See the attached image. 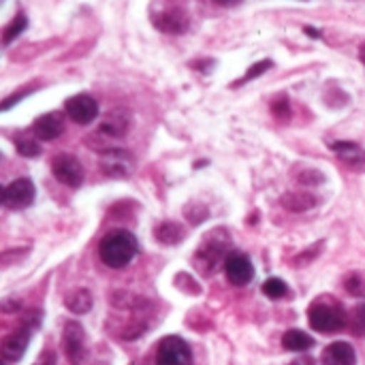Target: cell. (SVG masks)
Here are the masks:
<instances>
[{
    "label": "cell",
    "instance_id": "1",
    "mask_svg": "<svg viewBox=\"0 0 365 365\" xmlns=\"http://www.w3.org/2000/svg\"><path fill=\"white\" fill-rule=\"evenodd\" d=\"M135 255H137V240L126 229L109 231L98 244V257L111 269L126 267L135 259Z\"/></svg>",
    "mask_w": 365,
    "mask_h": 365
},
{
    "label": "cell",
    "instance_id": "2",
    "mask_svg": "<svg viewBox=\"0 0 365 365\" xmlns=\"http://www.w3.org/2000/svg\"><path fill=\"white\" fill-rule=\"evenodd\" d=\"M310 327L319 334H336L346 327V312L331 302H317L308 310Z\"/></svg>",
    "mask_w": 365,
    "mask_h": 365
},
{
    "label": "cell",
    "instance_id": "3",
    "mask_svg": "<svg viewBox=\"0 0 365 365\" xmlns=\"http://www.w3.org/2000/svg\"><path fill=\"white\" fill-rule=\"evenodd\" d=\"M156 365H192V353L182 338L169 336L156 349Z\"/></svg>",
    "mask_w": 365,
    "mask_h": 365
},
{
    "label": "cell",
    "instance_id": "4",
    "mask_svg": "<svg viewBox=\"0 0 365 365\" xmlns=\"http://www.w3.org/2000/svg\"><path fill=\"white\" fill-rule=\"evenodd\" d=\"M98 167L107 178L126 180V178H130V173L135 169V158L126 150H107V152H103Z\"/></svg>",
    "mask_w": 365,
    "mask_h": 365
},
{
    "label": "cell",
    "instance_id": "5",
    "mask_svg": "<svg viewBox=\"0 0 365 365\" xmlns=\"http://www.w3.org/2000/svg\"><path fill=\"white\" fill-rule=\"evenodd\" d=\"M51 171H53L56 180L68 188H77L83 182V167L79 165V160L73 154H66V152L58 154L51 160Z\"/></svg>",
    "mask_w": 365,
    "mask_h": 365
},
{
    "label": "cell",
    "instance_id": "6",
    "mask_svg": "<svg viewBox=\"0 0 365 365\" xmlns=\"http://www.w3.org/2000/svg\"><path fill=\"white\" fill-rule=\"evenodd\" d=\"M86 336H83V327L77 321H71L64 325L62 331V349L64 355L71 365H79L86 357Z\"/></svg>",
    "mask_w": 365,
    "mask_h": 365
},
{
    "label": "cell",
    "instance_id": "7",
    "mask_svg": "<svg viewBox=\"0 0 365 365\" xmlns=\"http://www.w3.org/2000/svg\"><path fill=\"white\" fill-rule=\"evenodd\" d=\"M34 201V184L28 178L13 180L2 190V203L9 210H26Z\"/></svg>",
    "mask_w": 365,
    "mask_h": 365
},
{
    "label": "cell",
    "instance_id": "8",
    "mask_svg": "<svg viewBox=\"0 0 365 365\" xmlns=\"http://www.w3.org/2000/svg\"><path fill=\"white\" fill-rule=\"evenodd\" d=\"M225 274L229 278L231 284L235 287H246L252 282L255 278V267L250 263V259L242 252H231L225 259Z\"/></svg>",
    "mask_w": 365,
    "mask_h": 365
},
{
    "label": "cell",
    "instance_id": "9",
    "mask_svg": "<svg viewBox=\"0 0 365 365\" xmlns=\"http://www.w3.org/2000/svg\"><path fill=\"white\" fill-rule=\"evenodd\" d=\"M68 118L77 124H90L98 115V103L90 94H75L64 103Z\"/></svg>",
    "mask_w": 365,
    "mask_h": 365
},
{
    "label": "cell",
    "instance_id": "10",
    "mask_svg": "<svg viewBox=\"0 0 365 365\" xmlns=\"http://www.w3.org/2000/svg\"><path fill=\"white\" fill-rule=\"evenodd\" d=\"M32 325L24 323V327H19L17 331H13L11 336L4 338L2 342V359L6 364H15L24 357L26 349H28V342H30V334H32Z\"/></svg>",
    "mask_w": 365,
    "mask_h": 365
},
{
    "label": "cell",
    "instance_id": "11",
    "mask_svg": "<svg viewBox=\"0 0 365 365\" xmlns=\"http://www.w3.org/2000/svg\"><path fill=\"white\" fill-rule=\"evenodd\" d=\"M154 26L163 32L182 34L188 28V15L180 6H171L154 15Z\"/></svg>",
    "mask_w": 365,
    "mask_h": 365
},
{
    "label": "cell",
    "instance_id": "12",
    "mask_svg": "<svg viewBox=\"0 0 365 365\" xmlns=\"http://www.w3.org/2000/svg\"><path fill=\"white\" fill-rule=\"evenodd\" d=\"M222 257H225V244H216L214 242V233L203 242L201 250L197 252V265L201 272H214L220 263H222ZM227 259V257H225Z\"/></svg>",
    "mask_w": 365,
    "mask_h": 365
},
{
    "label": "cell",
    "instance_id": "13",
    "mask_svg": "<svg viewBox=\"0 0 365 365\" xmlns=\"http://www.w3.org/2000/svg\"><path fill=\"white\" fill-rule=\"evenodd\" d=\"M62 130H64V120L60 113H45L36 118L32 124V133L41 141H53L62 135Z\"/></svg>",
    "mask_w": 365,
    "mask_h": 365
},
{
    "label": "cell",
    "instance_id": "14",
    "mask_svg": "<svg viewBox=\"0 0 365 365\" xmlns=\"http://www.w3.org/2000/svg\"><path fill=\"white\" fill-rule=\"evenodd\" d=\"M331 150L349 167L359 169V171L365 169V150L359 148L357 143H353V141H336V143H331Z\"/></svg>",
    "mask_w": 365,
    "mask_h": 365
},
{
    "label": "cell",
    "instance_id": "15",
    "mask_svg": "<svg viewBox=\"0 0 365 365\" xmlns=\"http://www.w3.org/2000/svg\"><path fill=\"white\" fill-rule=\"evenodd\" d=\"M126 130H128V115L124 111L115 109V111H111L103 120V124H101L96 135H103L107 139H122L126 135Z\"/></svg>",
    "mask_w": 365,
    "mask_h": 365
},
{
    "label": "cell",
    "instance_id": "16",
    "mask_svg": "<svg viewBox=\"0 0 365 365\" xmlns=\"http://www.w3.org/2000/svg\"><path fill=\"white\" fill-rule=\"evenodd\" d=\"M327 365H355L357 364V355L355 349L349 342H334L325 349L323 355Z\"/></svg>",
    "mask_w": 365,
    "mask_h": 365
},
{
    "label": "cell",
    "instance_id": "17",
    "mask_svg": "<svg viewBox=\"0 0 365 365\" xmlns=\"http://www.w3.org/2000/svg\"><path fill=\"white\" fill-rule=\"evenodd\" d=\"M282 346H284V351H291V353H304L314 346V340L306 331L291 329L282 336Z\"/></svg>",
    "mask_w": 365,
    "mask_h": 365
},
{
    "label": "cell",
    "instance_id": "18",
    "mask_svg": "<svg viewBox=\"0 0 365 365\" xmlns=\"http://www.w3.org/2000/svg\"><path fill=\"white\" fill-rule=\"evenodd\" d=\"M282 205L289 210V212H306V210H312L317 205V199L310 195V192H289L282 197Z\"/></svg>",
    "mask_w": 365,
    "mask_h": 365
},
{
    "label": "cell",
    "instance_id": "19",
    "mask_svg": "<svg viewBox=\"0 0 365 365\" xmlns=\"http://www.w3.org/2000/svg\"><path fill=\"white\" fill-rule=\"evenodd\" d=\"M66 308L73 312V314H86L92 310V295L90 291L86 289H75L71 295H66Z\"/></svg>",
    "mask_w": 365,
    "mask_h": 365
},
{
    "label": "cell",
    "instance_id": "20",
    "mask_svg": "<svg viewBox=\"0 0 365 365\" xmlns=\"http://www.w3.org/2000/svg\"><path fill=\"white\" fill-rule=\"evenodd\" d=\"M156 237L160 244L171 246V244H180L184 237V229L178 222H160L156 227Z\"/></svg>",
    "mask_w": 365,
    "mask_h": 365
},
{
    "label": "cell",
    "instance_id": "21",
    "mask_svg": "<svg viewBox=\"0 0 365 365\" xmlns=\"http://www.w3.org/2000/svg\"><path fill=\"white\" fill-rule=\"evenodd\" d=\"M26 26H28V19H26V15H15L9 24H6V28H4V32H2V43L4 45H11L24 30H26Z\"/></svg>",
    "mask_w": 365,
    "mask_h": 365
},
{
    "label": "cell",
    "instance_id": "22",
    "mask_svg": "<svg viewBox=\"0 0 365 365\" xmlns=\"http://www.w3.org/2000/svg\"><path fill=\"white\" fill-rule=\"evenodd\" d=\"M263 293H265L269 299H282V297L289 293V287H287L284 280H280V278H269V280H265V284H263Z\"/></svg>",
    "mask_w": 365,
    "mask_h": 365
},
{
    "label": "cell",
    "instance_id": "23",
    "mask_svg": "<svg viewBox=\"0 0 365 365\" xmlns=\"http://www.w3.org/2000/svg\"><path fill=\"white\" fill-rule=\"evenodd\" d=\"M15 145H17V152H19L21 156H26V158H36V156L41 154L38 143H36L34 139H30V137H19V139L15 141Z\"/></svg>",
    "mask_w": 365,
    "mask_h": 365
},
{
    "label": "cell",
    "instance_id": "24",
    "mask_svg": "<svg viewBox=\"0 0 365 365\" xmlns=\"http://www.w3.org/2000/svg\"><path fill=\"white\" fill-rule=\"evenodd\" d=\"M272 66V60H263V62H259V64H255V66H250V71L244 75V79H240L235 86H242V83H246V81H250V79H255V77H259V75H263L267 68Z\"/></svg>",
    "mask_w": 365,
    "mask_h": 365
},
{
    "label": "cell",
    "instance_id": "25",
    "mask_svg": "<svg viewBox=\"0 0 365 365\" xmlns=\"http://www.w3.org/2000/svg\"><path fill=\"white\" fill-rule=\"evenodd\" d=\"M355 334L365 336V304L355 308Z\"/></svg>",
    "mask_w": 365,
    "mask_h": 365
},
{
    "label": "cell",
    "instance_id": "26",
    "mask_svg": "<svg viewBox=\"0 0 365 365\" xmlns=\"http://www.w3.org/2000/svg\"><path fill=\"white\" fill-rule=\"evenodd\" d=\"M272 111H274V115H278V118H289V115H291V107H289L287 98L274 101V103H272Z\"/></svg>",
    "mask_w": 365,
    "mask_h": 365
},
{
    "label": "cell",
    "instance_id": "27",
    "mask_svg": "<svg viewBox=\"0 0 365 365\" xmlns=\"http://www.w3.org/2000/svg\"><path fill=\"white\" fill-rule=\"evenodd\" d=\"M34 365H56V353H53L51 349H45V351L38 355V359L34 361Z\"/></svg>",
    "mask_w": 365,
    "mask_h": 365
},
{
    "label": "cell",
    "instance_id": "28",
    "mask_svg": "<svg viewBox=\"0 0 365 365\" xmlns=\"http://www.w3.org/2000/svg\"><path fill=\"white\" fill-rule=\"evenodd\" d=\"M346 289H349L353 295H359V293H361V291H359V289H361V280H359V276H353V278L346 282Z\"/></svg>",
    "mask_w": 365,
    "mask_h": 365
},
{
    "label": "cell",
    "instance_id": "29",
    "mask_svg": "<svg viewBox=\"0 0 365 365\" xmlns=\"http://www.w3.org/2000/svg\"><path fill=\"white\" fill-rule=\"evenodd\" d=\"M214 2L225 4V6H231V4H237V2H242V0H214Z\"/></svg>",
    "mask_w": 365,
    "mask_h": 365
},
{
    "label": "cell",
    "instance_id": "30",
    "mask_svg": "<svg viewBox=\"0 0 365 365\" xmlns=\"http://www.w3.org/2000/svg\"><path fill=\"white\" fill-rule=\"evenodd\" d=\"M304 32H306V34H310V36H314V38H319V32H317L314 28H308V26H306V28H304Z\"/></svg>",
    "mask_w": 365,
    "mask_h": 365
}]
</instances>
